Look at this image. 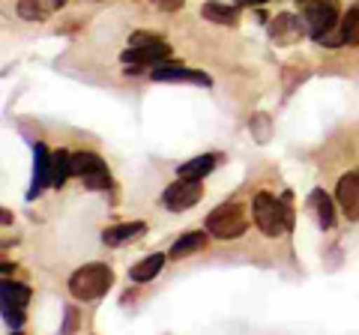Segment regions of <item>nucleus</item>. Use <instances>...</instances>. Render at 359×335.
Wrapping results in <instances>:
<instances>
[{"label":"nucleus","mask_w":359,"mask_h":335,"mask_svg":"<svg viewBox=\"0 0 359 335\" xmlns=\"http://www.w3.org/2000/svg\"><path fill=\"white\" fill-rule=\"evenodd\" d=\"M153 6H159V9H180V6H183V0H153Z\"/></svg>","instance_id":"obj_25"},{"label":"nucleus","mask_w":359,"mask_h":335,"mask_svg":"<svg viewBox=\"0 0 359 335\" xmlns=\"http://www.w3.org/2000/svg\"><path fill=\"white\" fill-rule=\"evenodd\" d=\"M114 285V273L105 264H87L81 270H75L69 278V294L78 303H93V299L105 296L108 287Z\"/></svg>","instance_id":"obj_1"},{"label":"nucleus","mask_w":359,"mask_h":335,"mask_svg":"<svg viewBox=\"0 0 359 335\" xmlns=\"http://www.w3.org/2000/svg\"><path fill=\"white\" fill-rule=\"evenodd\" d=\"M198 200H201V180H186V177H177L162 195V204L174 210V213H183V210L195 207Z\"/></svg>","instance_id":"obj_5"},{"label":"nucleus","mask_w":359,"mask_h":335,"mask_svg":"<svg viewBox=\"0 0 359 335\" xmlns=\"http://www.w3.org/2000/svg\"><path fill=\"white\" fill-rule=\"evenodd\" d=\"M72 177V156L60 150V153H54V162H51V183L63 189V183Z\"/></svg>","instance_id":"obj_18"},{"label":"nucleus","mask_w":359,"mask_h":335,"mask_svg":"<svg viewBox=\"0 0 359 335\" xmlns=\"http://www.w3.org/2000/svg\"><path fill=\"white\" fill-rule=\"evenodd\" d=\"M150 78L153 81H192V84L210 87V75L198 72V69H186V66H180V63H165V60L150 66Z\"/></svg>","instance_id":"obj_7"},{"label":"nucleus","mask_w":359,"mask_h":335,"mask_svg":"<svg viewBox=\"0 0 359 335\" xmlns=\"http://www.w3.org/2000/svg\"><path fill=\"white\" fill-rule=\"evenodd\" d=\"M171 57V46L168 42H156V46H129L126 51L120 54L123 63H132V66H156Z\"/></svg>","instance_id":"obj_6"},{"label":"nucleus","mask_w":359,"mask_h":335,"mask_svg":"<svg viewBox=\"0 0 359 335\" xmlns=\"http://www.w3.org/2000/svg\"><path fill=\"white\" fill-rule=\"evenodd\" d=\"M18 15L25 18V21H42V18H48V15L42 13L39 0H18Z\"/></svg>","instance_id":"obj_22"},{"label":"nucleus","mask_w":359,"mask_h":335,"mask_svg":"<svg viewBox=\"0 0 359 335\" xmlns=\"http://www.w3.org/2000/svg\"><path fill=\"white\" fill-rule=\"evenodd\" d=\"M249 228V216L240 204H222L207 216V233L216 240H237Z\"/></svg>","instance_id":"obj_3"},{"label":"nucleus","mask_w":359,"mask_h":335,"mask_svg":"<svg viewBox=\"0 0 359 335\" xmlns=\"http://www.w3.org/2000/svg\"><path fill=\"white\" fill-rule=\"evenodd\" d=\"M339 33H341L344 46H359V4H353L351 9H347Z\"/></svg>","instance_id":"obj_19"},{"label":"nucleus","mask_w":359,"mask_h":335,"mask_svg":"<svg viewBox=\"0 0 359 335\" xmlns=\"http://www.w3.org/2000/svg\"><path fill=\"white\" fill-rule=\"evenodd\" d=\"M99 165H105V162L99 159L96 153H75L72 156V177H84V174L93 171V168H99Z\"/></svg>","instance_id":"obj_21"},{"label":"nucleus","mask_w":359,"mask_h":335,"mask_svg":"<svg viewBox=\"0 0 359 335\" xmlns=\"http://www.w3.org/2000/svg\"><path fill=\"white\" fill-rule=\"evenodd\" d=\"M252 213H255V225L261 228L266 237H278V233H285L290 228V221H294L290 219V210L282 204V200L266 195V192H261L255 198Z\"/></svg>","instance_id":"obj_2"},{"label":"nucleus","mask_w":359,"mask_h":335,"mask_svg":"<svg viewBox=\"0 0 359 335\" xmlns=\"http://www.w3.org/2000/svg\"><path fill=\"white\" fill-rule=\"evenodd\" d=\"M156 42H165L162 36H156L150 30H135L129 36V46H156Z\"/></svg>","instance_id":"obj_23"},{"label":"nucleus","mask_w":359,"mask_h":335,"mask_svg":"<svg viewBox=\"0 0 359 335\" xmlns=\"http://www.w3.org/2000/svg\"><path fill=\"white\" fill-rule=\"evenodd\" d=\"M309 207L314 210V216H318V225H320V228H332V225H335L332 198L323 192V189H314V192L309 195Z\"/></svg>","instance_id":"obj_13"},{"label":"nucleus","mask_w":359,"mask_h":335,"mask_svg":"<svg viewBox=\"0 0 359 335\" xmlns=\"http://www.w3.org/2000/svg\"><path fill=\"white\" fill-rule=\"evenodd\" d=\"M27 299H30V290L25 285L4 282V308H6V320L13 327H21V308L27 306Z\"/></svg>","instance_id":"obj_10"},{"label":"nucleus","mask_w":359,"mask_h":335,"mask_svg":"<svg viewBox=\"0 0 359 335\" xmlns=\"http://www.w3.org/2000/svg\"><path fill=\"white\" fill-rule=\"evenodd\" d=\"M216 165H219V156H216V153L195 156V159H189L186 165H180V177H186V180H204V177H207Z\"/></svg>","instance_id":"obj_14"},{"label":"nucleus","mask_w":359,"mask_h":335,"mask_svg":"<svg viewBox=\"0 0 359 335\" xmlns=\"http://www.w3.org/2000/svg\"><path fill=\"white\" fill-rule=\"evenodd\" d=\"M335 200L347 221H359V174H344L335 186Z\"/></svg>","instance_id":"obj_8"},{"label":"nucleus","mask_w":359,"mask_h":335,"mask_svg":"<svg viewBox=\"0 0 359 335\" xmlns=\"http://www.w3.org/2000/svg\"><path fill=\"white\" fill-rule=\"evenodd\" d=\"M144 233H147V225H144V221H126V225H117V228L102 231V242L111 245V249H117V245H126L132 240H141Z\"/></svg>","instance_id":"obj_11"},{"label":"nucleus","mask_w":359,"mask_h":335,"mask_svg":"<svg viewBox=\"0 0 359 335\" xmlns=\"http://www.w3.org/2000/svg\"><path fill=\"white\" fill-rule=\"evenodd\" d=\"M297 4H309V0H297Z\"/></svg>","instance_id":"obj_27"},{"label":"nucleus","mask_w":359,"mask_h":335,"mask_svg":"<svg viewBox=\"0 0 359 335\" xmlns=\"http://www.w3.org/2000/svg\"><path fill=\"white\" fill-rule=\"evenodd\" d=\"M237 6H264V4H269V0H233Z\"/></svg>","instance_id":"obj_26"},{"label":"nucleus","mask_w":359,"mask_h":335,"mask_svg":"<svg viewBox=\"0 0 359 335\" xmlns=\"http://www.w3.org/2000/svg\"><path fill=\"white\" fill-rule=\"evenodd\" d=\"M39 4H42V13L51 15V13H57V9L66 6V0H39Z\"/></svg>","instance_id":"obj_24"},{"label":"nucleus","mask_w":359,"mask_h":335,"mask_svg":"<svg viewBox=\"0 0 359 335\" xmlns=\"http://www.w3.org/2000/svg\"><path fill=\"white\" fill-rule=\"evenodd\" d=\"M165 261H168V254H162V252H156V254H147L144 261H138L129 270V278L132 282H150V278H156L162 273V266H165Z\"/></svg>","instance_id":"obj_15"},{"label":"nucleus","mask_w":359,"mask_h":335,"mask_svg":"<svg viewBox=\"0 0 359 335\" xmlns=\"http://www.w3.org/2000/svg\"><path fill=\"white\" fill-rule=\"evenodd\" d=\"M204 242H207V233H204V231H192V233H186V237H180V240L171 245V258H186V254L198 252Z\"/></svg>","instance_id":"obj_17"},{"label":"nucleus","mask_w":359,"mask_h":335,"mask_svg":"<svg viewBox=\"0 0 359 335\" xmlns=\"http://www.w3.org/2000/svg\"><path fill=\"white\" fill-rule=\"evenodd\" d=\"M201 15L207 21H212V25H228V27L240 25V6L237 4L228 6V4H219V0H207V4L201 6Z\"/></svg>","instance_id":"obj_12"},{"label":"nucleus","mask_w":359,"mask_h":335,"mask_svg":"<svg viewBox=\"0 0 359 335\" xmlns=\"http://www.w3.org/2000/svg\"><path fill=\"white\" fill-rule=\"evenodd\" d=\"M302 33H309L306 18H297L290 13H282L278 18H273V25H269V36L276 42H285V46H294L297 39H302Z\"/></svg>","instance_id":"obj_9"},{"label":"nucleus","mask_w":359,"mask_h":335,"mask_svg":"<svg viewBox=\"0 0 359 335\" xmlns=\"http://www.w3.org/2000/svg\"><path fill=\"white\" fill-rule=\"evenodd\" d=\"M339 0H309L306 4V27H309V36L314 42H320L327 33L335 30V25H339Z\"/></svg>","instance_id":"obj_4"},{"label":"nucleus","mask_w":359,"mask_h":335,"mask_svg":"<svg viewBox=\"0 0 359 335\" xmlns=\"http://www.w3.org/2000/svg\"><path fill=\"white\" fill-rule=\"evenodd\" d=\"M81 180H84V186L90 189V192H105V189L111 186V174H108L105 165H99V168H93L90 174H84Z\"/></svg>","instance_id":"obj_20"},{"label":"nucleus","mask_w":359,"mask_h":335,"mask_svg":"<svg viewBox=\"0 0 359 335\" xmlns=\"http://www.w3.org/2000/svg\"><path fill=\"white\" fill-rule=\"evenodd\" d=\"M51 162H54V156H48V150H45V144H36V174H33L30 198H33V195H39L42 189L51 183Z\"/></svg>","instance_id":"obj_16"}]
</instances>
